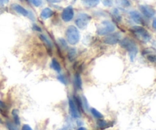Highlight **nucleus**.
Wrapping results in <instances>:
<instances>
[{"label":"nucleus","instance_id":"f257e3e1","mask_svg":"<svg viewBox=\"0 0 156 130\" xmlns=\"http://www.w3.org/2000/svg\"><path fill=\"white\" fill-rule=\"evenodd\" d=\"M119 44L122 49L126 51L129 60L133 62L139 53V47L136 42L129 37H125L122 38Z\"/></svg>","mask_w":156,"mask_h":130},{"label":"nucleus","instance_id":"f03ea898","mask_svg":"<svg viewBox=\"0 0 156 130\" xmlns=\"http://www.w3.org/2000/svg\"><path fill=\"white\" fill-rule=\"evenodd\" d=\"M129 32L142 44H147L152 40V35L143 26H133L129 28Z\"/></svg>","mask_w":156,"mask_h":130},{"label":"nucleus","instance_id":"7ed1b4c3","mask_svg":"<svg viewBox=\"0 0 156 130\" xmlns=\"http://www.w3.org/2000/svg\"><path fill=\"white\" fill-rule=\"evenodd\" d=\"M65 37L68 44L71 46H76L81 40L80 31L75 25H69L67 27L65 32Z\"/></svg>","mask_w":156,"mask_h":130},{"label":"nucleus","instance_id":"20e7f679","mask_svg":"<svg viewBox=\"0 0 156 130\" xmlns=\"http://www.w3.org/2000/svg\"><path fill=\"white\" fill-rule=\"evenodd\" d=\"M115 29L116 27L114 23L111 21H108V20H104L98 26L96 33L98 36L105 37L115 31Z\"/></svg>","mask_w":156,"mask_h":130},{"label":"nucleus","instance_id":"39448f33","mask_svg":"<svg viewBox=\"0 0 156 130\" xmlns=\"http://www.w3.org/2000/svg\"><path fill=\"white\" fill-rule=\"evenodd\" d=\"M91 19H92V17L90 15L85 13V12H80L76 16V20H75V24L79 29L85 30L87 28Z\"/></svg>","mask_w":156,"mask_h":130},{"label":"nucleus","instance_id":"423d86ee","mask_svg":"<svg viewBox=\"0 0 156 130\" xmlns=\"http://www.w3.org/2000/svg\"><path fill=\"white\" fill-rule=\"evenodd\" d=\"M122 39V34L120 32H113L107 36L104 37L102 39V43L105 45L115 46L119 44Z\"/></svg>","mask_w":156,"mask_h":130},{"label":"nucleus","instance_id":"0eeeda50","mask_svg":"<svg viewBox=\"0 0 156 130\" xmlns=\"http://www.w3.org/2000/svg\"><path fill=\"white\" fill-rule=\"evenodd\" d=\"M75 17L74 9L72 5H69L64 8L61 12V19L66 23H69L73 20Z\"/></svg>","mask_w":156,"mask_h":130},{"label":"nucleus","instance_id":"6e6552de","mask_svg":"<svg viewBox=\"0 0 156 130\" xmlns=\"http://www.w3.org/2000/svg\"><path fill=\"white\" fill-rule=\"evenodd\" d=\"M38 37H39L40 40L42 42L43 45L44 46L45 49L47 50V53H48V55L52 56V54H53V43H52V41L49 39V37L47 36V35L44 34V33H40V34L38 35Z\"/></svg>","mask_w":156,"mask_h":130},{"label":"nucleus","instance_id":"1a4fd4ad","mask_svg":"<svg viewBox=\"0 0 156 130\" xmlns=\"http://www.w3.org/2000/svg\"><path fill=\"white\" fill-rule=\"evenodd\" d=\"M139 9H140V12L143 14V15L144 17H146V18H152L155 15L156 12L153 7L150 5H140L139 6Z\"/></svg>","mask_w":156,"mask_h":130},{"label":"nucleus","instance_id":"9d476101","mask_svg":"<svg viewBox=\"0 0 156 130\" xmlns=\"http://www.w3.org/2000/svg\"><path fill=\"white\" fill-rule=\"evenodd\" d=\"M69 104V111L70 117L73 119H79L81 117V113L78 110L73 97H69L68 99Z\"/></svg>","mask_w":156,"mask_h":130},{"label":"nucleus","instance_id":"9b49d317","mask_svg":"<svg viewBox=\"0 0 156 130\" xmlns=\"http://www.w3.org/2000/svg\"><path fill=\"white\" fill-rule=\"evenodd\" d=\"M129 15L130 17V18L132 19V21L134 23H136V24L140 26H144L146 24V21H145L144 18L142 16L141 14L139 12L136 10H131L129 12Z\"/></svg>","mask_w":156,"mask_h":130},{"label":"nucleus","instance_id":"f8f14e48","mask_svg":"<svg viewBox=\"0 0 156 130\" xmlns=\"http://www.w3.org/2000/svg\"><path fill=\"white\" fill-rule=\"evenodd\" d=\"M11 9H12L14 12H16L17 14L21 15V16H28L29 11L27 10V9H26L24 7H23L22 5H21L20 4H18V3H13V4L11 5Z\"/></svg>","mask_w":156,"mask_h":130},{"label":"nucleus","instance_id":"ddd939ff","mask_svg":"<svg viewBox=\"0 0 156 130\" xmlns=\"http://www.w3.org/2000/svg\"><path fill=\"white\" fill-rule=\"evenodd\" d=\"M53 15H54V12L50 8L46 7L42 9V11L40 13V17L43 20H47L49 18H52L53 16Z\"/></svg>","mask_w":156,"mask_h":130},{"label":"nucleus","instance_id":"4468645a","mask_svg":"<svg viewBox=\"0 0 156 130\" xmlns=\"http://www.w3.org/2000/svg\"><path fill=\"white\" fill-rule=\"evenodd\" d=\"M97 127L101 130H105L108 128H111L114 126V123L112 122H108L106 120H103V119H99L97 121Z\"/></svg>","mask_w":156,"mask_h":130},{"label":"nucleus","instance_id":"2eb2a0df","mask_svg":"<svg viewBox=\"0 0 156 130\" xmlns=\"http://www.w3.org/2000/svg\"><path fill=\"white\" fill-rule=\"evenodd\" d=\"M66 57L71 62H74L77 58V49L75 47H68L66 50Z\"/></svg>","mask_w":156,"mask_h":130},{"label":"nucleus","instance_id":"dca6fc26","mask_svg":"<svg viewBox=\"0 0 156 130\" xmlns=\"http://www.w3.org/2000/svg\"><path fill=\"white\" fill-rule=\"evenodd\" d=\"M50 67H51L53 71L57 73H60L61 71H62V66H61L60 62L55 57L52 58L51 62H50Z\"/></svg>","mask_w":156,"mask_h":130},{"label":"nucleus","instance_id":"f3484780","mask_svg":"<svg viewBox=\"0 0 156 130\" xmlns=\"http://www.w3.org/2000/svg\"><path fill=\"white\" fill-rule=\"evenodd\" d=\"M111 15L114 21H115V23H120L122 21V15L120 14V10L117 8H114L112 9L111 12Z\"/></svg>","mask_w":156,"mask_h":130},{"label":"nucleus","instance_id":"a211bd4d","mask_svg":"<svg viewBox=\"0 0 156 130\" xmlns=\"http://www.w3.org/2000/svg\"><path fill=\"white\" fill-rule=\"evenodd\" d=\"M73 84H74V87L77 90L82 89V79L79 73L75 74L74 79H73Z\"/></svg>","mask_w":156,"mask_h":130},{"label":"nucleus","instance_id":"6ab92c4d","mask_svg":"<svg viewBox=\"0 0 156 130\" xmlns=\"http://www.w3.org/2000/svg\"><path fill=\"white\" fill-rule=\"evenodd\" d=\"M73 99L74 100L75 104H76V107H77L78 110H79V112L82 114V113H85V111L83 109V105H82V98L79 97V95H76V94H74L73 96Z\"/></svg>","mask_w":156,"mask_h":130},{"label":"nucleus","instance_id":"aec40b11","mask_svg":"<svg viewBox=\"0 0 156 130\" xmlns=\"http://www.w3.org/2000/svg\"><path fill=\"white\" fill-rule=\"evenodd\" d=\"M101 0H81L82 4L87 8L89 9H92V8H95L96 6L98 5L100 3Z\"/></svg>","mask_w":156,"mask_h":130},{"label":"nucleus","instance_id":"412c9836","mask_svg":"<svg viewBox=\"0 0 156 130\" xmlns=\"http://www.w3.org/2000/svg\"><path fill=\"white\" fill-rule=\"evenodd\" d=\"M12 119H13V122L17 125V126H19L21 125V120H20L19 117V111L18 109H13L12 111Z\"/></svg>","mask_w":156,"mask_h":130},{"label":"nucleus","instance_id":"4be33fe9","mask_svg":"<svg viewBox=\"0 0 156 130\" xmlns=\"http://www.w3.org/2000/svg\"><path fill=\"white\" fill-rule=\"evenodd\" d=\"M115 3L122 9H127L131 6V2L129 0H115Z\"/></svg>","mask_w":156,"mask_h":130},{"label":"nucleus","instance_id":"5701e85b","mask_svg":"<svg viewBox=\"0 0 156 130\" xmlns=\"http://www.w3.org/2000/svg\"><path fill=\"white\" fill-rule=\"evenodd\" d=\"M90 113H91V115L94 117L97 120H99V119H103L104 118V115L100 112V111H98L97 109L94 107H91V109H89Z\"/></svg>","mask_w":156,"mask_h":130},{"label":"nucleus","instance_id":"b1692460","mask_svg":"<svg viewBox=\"0 0 156 130\" xmlns=\"http://www.w3.org/2000/svg\"><path fill=\"white\" fill-rule=\"evenodd\" d=\"M5 126L8 130H19L18 126H17L14 122L11 121V120H6Z\"/></svg>","mask_w":156,"mask_h":130},{"label":"nucleus","instance_id":"393cba45","mask_svg":"<svg viewBox=\"0 0 156 130\" xmlns=\"http://www.w3.org/2000/svg\"><path fill=\"white\" fill-rule=\"evenodd\" d=\"M56 79L59 81L60 83H62V85H68V79H67L66 76L63 74H61V73H58L57 76H56Z\"/></svg>","mask_w":156,"mask_h":130},{"label":"nucleus","instance_id":"a878e982","mask_svg":"<svg viewBox=\"0 0 156 130\" xmlns=\"http://www.w3.org/2000/svg\"><path fill=\"white\" fill-rule=\"evenodd\" d=\"M58 45L59 46V47H62V48L66 49V50H67L69 47L66 40L62 37L59 38V40H58Z\"/></svg>","mask_w":156,"mask_h":130},{"label":"nucleus","instance_id":"bb28decb","mask_svg":"<svg viewBox=\"0 0 156 130\" xmlns=\"http://www.w3.org/2000/svg\"><path fill=\"white\" fill-rule=\"evenodd\" d=\"M26 1L36 8L41 7L43 5V0H26Z\"/></svg>","mask_w":156,"mask_h":130},{"label":"nucleus","instance_id":"cd10ccee","mask_svg":"<svg viewBox=\"0 0 156 130\" xmlns=\"http://www.w3.org/2000/svg\"><path fill=\"white\" fill-rule=\"evenodd\" d=\"M146 59H147L148 61H149L150 62H152V63H155L156 62V54L155 53H149V54L146 55Z\"/></svg>","mask_w":156,"mask_h":130},{"label":"nucleus","instance_id":"c85d7f7f","mask_svg":"<svg viewBox=\"0 0 156 130\" xmlns=\"http://www.w3.org/2000/svg\"><path fill=\"white\" fill-rule=\"evenodd\" d=\"M82 105H83V109L84 111H85V112L86 111H89V105H88V102L85 96H82Z\"/></svg>","mask_w":156,"mask_h":130},{"label":"nucleus","instance_id":"c756f323","mask_svg":"<svg viewBox=\"0 0 156 130\" xmlns=\"http://www.w3.org/2000/svg\"><path fill=\"white\" fill-rule=\"evenodd\" d=\"M101 2L105 7H111L114 3V0H101Z\"/></svg>","mask_w":156,"mask_h":130},{"label":"nucleus","instance_id":"7c9ffc66","mask_svg":"<svg viewBox=\"0 0 156 130\" xmlns=\"http://www.w3.org/2000/svg\"><path fill=\"white\" fill-rule=\"evenodd\" d=\"M32 30L35 32L42 33V28H41V27H40L39 25H37V24H34L33 25H32Z\"/></svg>","mask_w":156,"mask_h":130},{"label":"nucleus","instance_id":"2f4dec72","mask_svg":"<svg viewBox=\"0 0 156 130\" xmlns=\"http://www.w3.org/2000/svg\"><path fill=\"white\" fill-rule=\"evenodd\" d=\"M6 111V105L4 102L0 100V111L1 113H2V111Z\"/></svg>","mask_w":156,"mask_h":130},{"label":"nucleus","instance_id":"473e14b6","mask_svg":"<svg viewBox=\"0 0 156 130\" xmlns=\"http://www.w3.org/2000/svg\"><path fill=\"white\" fill-rule=\"evenodd\" d=\"M10 2V0H0V7H4L6 5H8Z\"/></svg>","mask_w":156,"mask_h":130},{"label":"nucleus","instance_id":"72a5a7b5","mask_svg":"<svg viewBox=\"0 0 156 130\" xmlns=\"http://www.w3.org/2000/svg\"><path fill=\"white\" fill-rule=\"evenodd\" d=\"M58 130H73V127H72L71 125L67 124L66 125V126H64L63 127L60 128V129H59Z\"/></svg>","mask_w":156,"mask_h":130},{"label":"nucleus","instance_id":"f704fd0d","mask_svg":"<svg viewBox=\"0 0 156 130\" xmlns=\"http://www.w3.org/2000/svg\"><path fill=\"white\" fill-rule=\"evenodd\" d=\"M21 130H33L32 128L30 127V126H29L28 124H24L21 127Z\"/></svg>","mask_w":156,"mask_h":130},{"label":"nucleus","instance_id":"c9c22d12","mask_svg":"<svg viewBox=\"0 0 156 130\" xmlns=\"http://www.w3.org/2000/svg\"><path fill=\"white\" fill-rule=\"evenodd\" d=\"M152 28L155 29V30H156V18H154L153 21H152Z\"/></svg>","mask_w":156,"mask_h":130},{"label":"nucleus","instance_id":"e433bc0d","mask_svg":"<svg viewBox=\"0 0 156 130\" xmlns=\"http://www.w3.org/2000/svg\"><path fill=\"white\" fill-rule=\"evenodd\" d=\"M47 1L50 3H57V2H59L61 0H47Z\"/></svg>","mask_w":156,"mask_h":130},{"label":"nucleus","instance_id":"4c0bfd02","mask_svg":"<svg viewBox=\"0 0 156 130\" xmlns=\"http://www.w3.org/2000/svg\"><path fill=\"white\" fill-rule=\"evenodd\" d=\"M76 130H87V129L85 127H84V126H80V127L78 128Z\"/></svg>","mask_w":156,"mask_h":130},{"label":"nucleus","instance_id":"58836bf2","mask_svg":"<svg viewBox=\"0 0 156 130\" xmlns=\"http://www.w3.org/2000/svg\"><path fill=\"white\" fill-rule=\"evenodd\" d=\"M2 123H3V121H2V120L0 118V124H2Z\"/></svg>","mask_w":156,"mask_h":130}]
</instances>
